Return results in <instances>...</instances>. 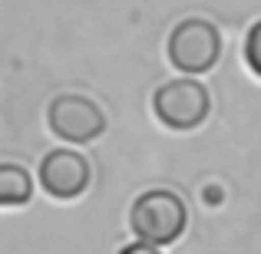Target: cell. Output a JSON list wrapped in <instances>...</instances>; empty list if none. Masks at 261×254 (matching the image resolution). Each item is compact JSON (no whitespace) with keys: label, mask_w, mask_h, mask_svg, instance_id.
<instances>
[{"label":"cell","mask_w":261,"mask_h":254,"mask_svg":"<svg viewBox=\"0 0 261 254\" xmlns=\"http://www.w3.org/2000/svg\"><path fill=\"white\" fill-rule=\"evenodd\" d=\"M119 254H162V251H159V244H149V241H136V244H129V248H122Z\"/></svg>","instance_id":"cell-8"},{"label":"cell","mask_w":261,"mask_h":254,"mask_svg":"<svg viewBox=\"0 0 261 254\" xmlns=\"http://www.w3.org/2000/svg\"><path fill=\"white\" fill-rule=\"evenodd\" d=\"M89 178H93V168H89L86 155L73 152V149H53L40 162V185L50 198H60V202L80 198L89 188Z\"/></svg>","instance_id":"cell-5"},{"label":"cell","mask_w":261,"mask_h":254,"mask_svg":"<svg viewBox=\"0 0 261 254\" xmlns=\"http://www.w3.org/2000/svg\"><path fill=\"white\" fill-rule=\"evenodd\" d=\"M169 63L182 73H208L222 57V33L205 17H185L169 33Z\"/></svg>","instance_id":"cell-2"},{"label":"cell","mask_w":261,"mask_h":254,"mask_svg":"<svg viewBox=\"0 0 261 254\" xmlns=\"http://www.w3.org/2000/svg\"><path fill=\"white\" fill-rule=\"evenodd\" d=\"M33 195V182L27 175V168L7 162L0 168V205L4 208H17V205H27Z\"/></svg>","instance_id":"cell-6"},{"label":"cell","mask_w":261,"mask_h":254,"mask_svg":"<svg viewBox=\"0 0 261 254\" xmlns=\"http://www.w3.org/2000/svg\"><path fill=\"white\" fill-rule=\"evenodd\" d=\"M189 224V208H185L182 195H175L172 188H149L129 208V228L139 241L149 244H166L178 241L185 235Z\"/></svg>","instance_id":"cell-1"},{"label":"cell","mask_w":261,"mask_h":254,"mask_svg":"<svg viewBox=\"0 0 261 254\" xmlns=\"http://www.w3.org/2000/svg\"><path fill=\"white\" fill-rule=\"evenodd\" d=\"M46 126L63 142H93L106 132V116L89 96L83 93H60L46 106Z\"/></svg>","instance_id":"cell-4"},{"label":"cell","mask_w":261,"mask_h":254,"mask_svg":"<svg viewBox=\"0 0 261 254\" xmlns=\"http://www.w3.org/2000/svg\"><path fill=\"white\" fill-rule=\"evenodd\" d=\"M245 63L261 79V20L248 30V37H245Z\"/></svg>","instance_id":"cell-7"},{"label":"cell","mask_w":261,"mask_h":254,"mask_svg":"<svg viewBox=\"0 0 261 254\" xmlns=\"http://www.w3.org/2000/svg\"><path fill=\"white\" fill-rule=\"evenodd\" d=\"M152 112L162 126L175 129V132H189V129H198L208 119L212 96L195 79H169V83H162L155 89Z\"/></svg>","instance_id":"cell-3"}]
</instances>
